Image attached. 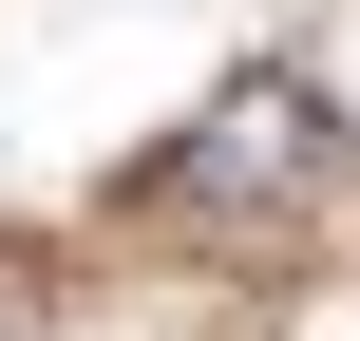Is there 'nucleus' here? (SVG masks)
Here are the masks:
<instances>
[{"label": "nucleus", "mask_w": 360, "mask_h": 341, "mask_svg": "<svg viewBox=\"0 0 360 341\" xmlns=\"http://www.w3.org/2000/svg\"><path fill=\"white\" fill-rule=\"evenodd\" d=\"M304 190H323V95L304 76H228L190 114V152H171V209H209V228H266Z\"/></svg>", "instance_id": "obj_1"}]
</instances>
